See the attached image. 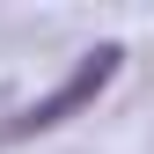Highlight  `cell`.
Listing matches in <instances>:
<instances>
[{
  "label": "cell",
  "instance_id": "6da1fadb",
  "mask_svg": "<svg viewBox=\"0 0 154 154\" xmlns=\"http://www.w3.org/2000/svg\"><path fill=\"white\" fill-rule=\"evenodd\" d=\"M118 66H125V51H118V44H95V51H81V66H73L66 81L51 88V95H37L22 118H8V140H29V132H51V125H66L73 110H88L95 95L118 81Z\"/></svg>",
  "mask_w": 154,
  "mask_h": 154
},
{
  "label": "cell",
  "instance_id": "7a4b0ae2",
  "mask_svg": "<svg viewBox=\"0 0 154 154\" xmlns=\"http://www.w3.org/2000/svg\"><path fill=\"white\" fill-rule=\"evenodd\" d=\"M0 140H8V125H0Z\"/></svg>",
  "mask_w": 154,
  "mask_h": 154
}]
</instances>
